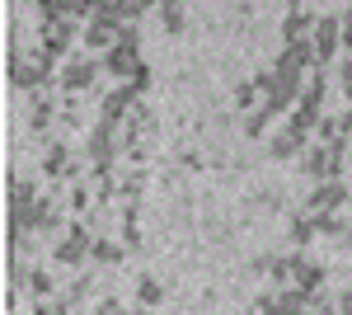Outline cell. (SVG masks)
Wrapping results in <instances>:
<instances>
[{
	"instance_id": "32",
	"label": "cell",
	"mask_w": 352,
	"mask_h": 315,
	"mask_svg": "<svg viewBox=\"0 0 352 315\" xmlns=\"http://www.w3.org/2000/svg\"><path fill=\"white\" fill-rule=\"evenodd\" d=\"M343 48H348V52H352V10H348V14H343Z\"/></svg>"
},
{
	"instance_id": "3",
	"label": "cell",
	"mask_w": 352,
	"mask_h": 315,
	"mask_svg": "<svg viewBox=\"0 0 352 315\" xmlns=\"http://www.w3.org/2000/svg\"><path fill=\"white\" fill-rule=\"evenodd\" d=\"M310 43H315V66H329L333 52L343 48V14H320V19H315V33H310Z\"/></svg>"
},
{
	"instance_id": "16",
	"label": "cell",
	"mask_w": 352,
	"mask_h": 315,
	"mask_svg": "<svg viewBox=\"0 0 352 315\" xmlns=\"http://www.w3.org/2000/svg\"><path fill=\"white\" fill-rule=\"evenodd\" d=\"M28 99H33V118H28V128L43 132L47 123H52V104H47V94H43V90H38V94H28Z\"/></svg>"
},
{
	"instance_id": "11",
	"label": "cell",
	"mask_w": 352,
	"mask_h": 315,
	"mask_svg": "<svg viewBox=\"0 0 352 315\" xmlns=\"http://www.w3.org/2000/svg\"><path fill=\"white\" fill-rule=\"evenodd\" d=\"M315 19H320V14H310V10L292 5L287 19H282V38H287V43H305V33H315Z\"/></svg>"
},
{
	"instance_id": "34",
	"label": "cell",
	"mask_w": 352,
	"mask_h": 315,
	"mask_svg": "<svg viewBox=\"0 0 352 315\" xmlns=\"http://www.w3.org/2000/svg\"><path fill=\"white\" fill-rule=\"evenodd\" d=\"M338 123H343V132H352V104H348V113H343Z\"/></svg>"
},
{
	"instance_id": "12",
	"label": "cell",
	"mask_w": 352,
	"mask_h": 315,
	"mask_svg": "<svg viewBox=\"0 0 352 315\" xmlns=\"http://www.w3.org/2000/svg\"><path fill=\"white\" fill-rule=\"evenodd\" d=\"M300 146H305V136H296L292 128H282V132L268 141V156H272V160H292V156H300Z\"/></svg>"
},
{
	"instance_id": "15",
	"label": "cell",
	"mask_w": 352,
	"mask_h": 315,
	"mask_svg": "<svg viewBox=\"0 0 352 315\" xmlns=\"http://www.w3.org/2000/svg\"><path fill=\"white\" fill-rule=\"evenodd\" d=\"M300 108L324 113V76H310V80H305V90H300Z\"/></svg>"
},
{
	"instance_id": "24",
	"label": "cell",
	"mask_w": 352,
	"mask_h": 315,
	"mask_svg": "<svg viewBox=\"0 0 352 315\" xmlns=\"http://www.w3.org/2000/svg\"><path fill=\"white\" fill-rule=\"evenodd\" d=\"M122 236H127V250H132V245H141V236H136V207L122 212Z\"/></svg>"
},
{
	"instance_id": "25",
	"label": "cell",
	"mask_w": 352,
	"mask_h": 315,
	"mask_svg": "<svg viewBox=\"0 0 352 315\" xmlns=\"http://www.w3.org/2000/svg\"><path fill=\"white\" fill-rule=\"evenodd\" d=\"M52 287H56L52 273H33V278H28V292H33V296H47Z\"/></svg>"
},
{
	"instance_id": "22",
	"label": "cell",
	"mask_w": 352,
	"mask_h": 315,
	"mask_svg": "<svg viewBox=\"0 0 352 315\" xmlns=\"http://www.w3.org/2000/svg\"><path fill=\"white\" fill-rule=\"evenodd\" d=\"M268 113H263V108H254V113H249V118H244V132H249V136H263V132H268Z\"/></svg>"
},
{
	"instance_id": "6",
	"label": "cell",
	"mask_w": 352,
	"mask_h": 315,
	"mask_svg": "<svg viewBox=\"0 0 352 315\" xmlns=\"http://www.w3.org/2000/svg\"><path fill=\"white\" fill-rule=\"evenodd\" d=\"M71 43H76V24L71 19H47L43 24V52L52 57V61H71Z\"/></svg>"
},
{
	"instance_id": "13",
	"label": "cell",
	"mask_w": 352,
	"mask_h": 315,
	"mask_svg": "<svg viewBox=\"0 0 352 315\" xmlns=\"http://www.w3.org/2000/svg\"><path fill=\"white\" fill-rule=\"evenodd\" d=\"M43 174H52V179H66V174H71V151H66V141L47 146V156H43Z\"/></svg>"
},
{
	"instance_id": "30",
	"label": "cell",
	"mask_w": 352,
	"mask_h": 315,
	"mask_svg": "<svg viewBox=\"0 0 352 315\" xmlns=\"http://www.w3.org/2000/svg\"><path fill=\"white\" fill-rule=\"evenodd\" d=\"M258 315H282V311H277V301H272V296H258Z\"/></svg>"
},
{
	"instance_id": "2",
	"label": "cell",
	"mask_w": 352,
	"mask_h": 315,
	"mask_svg": "<svg viewBox=\"0 0 352 315\" xmlns=\"http://www.w3.org/2000/svg\"><path fill=\"white\" fill-rule=\"evenodd\" d=\"M89 250H94V231L89 226H66V236L52 245V259L61 268H76V263L89 259Z\"/></svg>"
},
{
	"instance_id": "19",
	"label": "cell",
	"mask_w": 352,
	"mask_h": 315,
	"mask_svg": "<svg viewBox=\"0 0 352 315\" xmlns=\"http://www.w3.org/2000/svg\"><path fill=\"white\" fill-rule=\"evenodd\" d=\"M38 203V193H33V184H24V179H14L10 184V212L14 207H33Z\"/></svg>"
},
{
	"instance_id": "5",
	"label": "cell",
	"mask_w": 352,
	"mask_h": 315,
	"mask_svg": "<svg viewBox=\"0 0 352 315\" xmlns=\"http://www.w3.org/2000/svg\"><path fill=\"white\" fill-rule=\"evenodd\" d=\"M94 80H99V61H94V57H71V61L61 66V90H66V94L94 90Z\"/></svg>"
},
{
	"instance_id": "8",
	"label": "cell",
	"mask_w": 352,
	"mask_h": 315,
	"mask_svg": "<svg viewBox=\"0 0 352 315\" xmlns=\"http://www.w3.org/2000/svg\"><path fill=\"white\" fill-rule=\"evenodd\" d=\"M343 203H348V184H343V179H333V184H320L315 193H310L305 212H310V216H338Z\"/></svg>"
},
{
	"instance_id": "17",
	"label": "cell",
	"mask_w": 352,
	"mask_h": 315,
	"mask_svg": "<svg viewBox=\"0 0 352 315\" xmlns=\"http://www.w3.org/2000/svg\"><path fill=\"white\" fill-rule=\"evenodd\" d=\"M136 296H141V311H155L160 296H164V287L155 283V278H141V283H136Z\"/></svg>"
},
{
	"instance_id": "23",
	"label": "cell",
	"mask_w": 352,
	"mask_h": 315,
	"mask_svg": "<svg viewBox=\"0 0 352 315\" xmlns=\"http://www.w3.org/2000/svg\"><path fill=\"white\" fill-rule=\"evenodd\" d=\"M235 104H240V108H244V113H249V108L258 104V90H254V80H244L240 90H235ZM258 108H263V104H258Z\"/></svg>"
},
{
	"instance_id": "28",
	"label": "cell",
	"mask_w": 352,
	"mask_h": 315,
	"mask_svg": "<svg viewBox=\"0 0 352 315\" xmlns=\"http://www.w3.org/2000/svg\"><path fill=\"white\" fill-rule=\"evenodd\" d=\"M132 90H136V94H146V90H151V66H146V61H141V71L132 76Z\"/></svg>"
},
{
	"instance_id": "33",
	"label": "cell",
	"mask_w": 352,
	"mask_h": 315,
	"mask_svg": "<svg viewBox=\"0 0 352 315\" xmlns=\"http://www.w3.org/2000/svg\"><path fill=\"white\" fill-rule=\"evenodd\" d=\"M338 315H352V287L343 292V296H338Z\"/></svg>"
},
{
	"instance_id": "14",
	"label": "cell",
	"mask_w": 352,
	"mask_h": 315,
	"mask_svg": "<svg viewBox=\"0 0 352 315\" xmlns=\"http://www.w3.org/2000/svg\"><path fill=\"white\" fill-rule=\"evenodd\" d=\"M320 236V231H315V216H310V212H300V216H292V250H305V245H310V240Z\"/></svg>"
},
{
	"instance_id": "27",
	"label": "cell",
	"mask_w": 352,
	"mask_h": 315,
	"mask_svg": "<svg viewBox=\"0 0 352 315\" xmlns=\"http://www.w3.org/2000/svg\"><path fill=\"white\" fill-rule=\"evenodd\" d=\"M338 85H343V94H348V104H352V57L338 66Z\"/></svg>"
},
{
	"instance_id": "35",
	"label": "cell",
	"mask_w": 352,
	"mask_h": 315,
	"mask_svg": "<svg viewBox=\"0 0 352 315\" xmlns=\"http://www.w3.org/2000/svg\"><path fill=\"white\" fill-rule=\"evenodd\" d=\"M132 315H155V311H132Z\"/></svg>"
},
{
	"instance_id": "20",
	"label": "cell",
	"mask_w": 352,
	"mask_h": 315,
	"mask_svg": "<svg viewBox=\"0 0 352 315\" xmlns=\"http://www.w3.org/2000/svg\"><path fill=\"white\" fill-rule=\"evenodd\" d=\"M43 236H66V231H61V212H56V203L52 198H47V212H43Z\"/></svg>"
},
{
	"instance_id": "18",
	"label": "cell",
	"mask_w": 352,
	"mask_h": 315,
	"mask_svg": "<svg viewBox=\"0 0 352 315\" xmlns=\"http://www.w3.org/2000/svg\"><path fill=\"white\" fill-rule=\"evenodd\" d=\"M89 259H94V263H118V259H122V245H113V240L94 236V250H89Z\"/></svg>"
},
{
	"instance_id": "1",
	"label": "cell",
	"mask_w": 352,
	"mask_h": 315,
	"mask_svg": "<svg viewBox=\"0 0 352 315\" xmlns=\"http://www.w3.org/2000/svg\"><path fill=\"white\" fill-rule=\"evenodd\" d=\"M52 66H56V61L43 52V48H38V52L14 57V61H10V80H14L19 90H28V94H38V90L52 80Z\"/></svg>"
},
{
	"instance_id": "29",
	"label": "cell",
	"mask_w": 352,
	"mask_h": 315,
	"mask_svg": "<svg viewBox=\"0 0 352 315\" xmlns=\"http://www.w3.org/2000/svg\"><path fill=\"white\" fill-rule=\"evenodd\" d=\"M71 212H89V193H85V188L71 193Z\"/></svg>"
},
{
	"instance_id": "7",
	"label": "cell",
	"mask_w": 352,
	"mask_h": 315,
	"mask_svg": "<svg viewBox=\"0 0 352 315\" xmlns=\"http://www.w3.org/2000/svg\"><path fill=\"white\" fill-rule=\"evenodd\" d=\"M85 156L94 160V165H104V170H113V156H118V128H113V123H99V128L89 132V141H85Z\"/></svg>"
},
{
	"instance_id": "10",
	"label": "cell",
	"mask_w": 352,
	"mask_h": 315,
	"mask_svg": "<svg viewBox=\"0 0 352 315\" xmlns=\"http://www.w3.org/2000/svg\"><path fill=\"white\" fill-rule=\"evenodd\" d=\"M104 71L132 85V76L141 71V57H136V43H118L113 52H104Z\"/></svg>"
},
{
	"instance_id": "31",
	"label": "cell",
	"mask_w": 352,
	"mask_h": 315,
	"mask_svg": "<svg viewBox=\"0 0 352 315\" xmlns=\"http://www.w3.org/2000/svg\"><path fill=\"white\" fill-rule=\"evenodd\" d=\"M94 315H127V311H122L118 301H104V306H94Z\"/></svg>"
},
{
	"instance_id": "4",
	"label": "cell",
	"mask_w": 352,
	"mask_h": 315,
	"mask_svg": "<svg viewBox=\"0 0 352 315\" xmlns=\"http://www.w3.org/2000/svg\"><path fill=\"white\" fill-rule=\"evenodd\" d=\"M287 273H292V287H296L305 301H310L315 292H324V268H320V263H310L305 254H296V250L287 254Z\"/></svg>"
},
{
	"instance_id": "26",
	"label": "cell",
	"mask_w": 352,
	"mask_h": 315,
	"mask_svg": "<svg viewBox=\"0 0 352 315\" xmlns=\"http://www.w3.org/2000/svg\"><path fill=\"white\" fill-rule=\"evenodd\" d=\"M315 231H320V236H338L343 221H338V216H315Z\"/></svg>"
},
{
	"instance_id": "21",
	"label": "cell",
	"mask_w": 352,
	"mask_h": 315,
	"mask_svg": "<svg viewBox=\"0 0 352 315\" xmlns=\"http://www.w3.org/2000/svg\"><path fill=\"white\" fill-rule=\"evenodd\" d=\"M160 19H164V33H179L184 28V5H160Z\"/></svg>"
},
{
	"instance_id": "9",
	"label": "cell",
	"mask_w": 352,
	"mask_h": 315,
	"mask_svg": "<svg viewBox=\"0 0 352 315\" xmlns=\"http://www.w3.org/2000/svg\"><path fill=\"white\" fill-rule=\"evenodd\" d=\"M136 113V90L132 85H118V90H109L104 94V113H99V123H122V118H132Z\"/></svg>"
}]
</instances>
